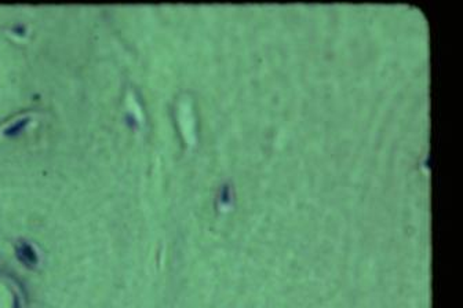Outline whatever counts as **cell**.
Here are the masks:
<instances>
[{"instance_id":"1","label":"cell","mask_w":463,"mask_h":308,"mask_svg":"<svg viewBox=\"0 0 463 308\" xmlns=\"http://www.w3.org/2000/svg\"><path fill=\"white\" fill-rule=\"evenodd\" d=\"M17 256L19 257V260L22 263H25L26 266H35L38 263V255L33 249L32 246L26 242H21L17 246Z\"/></svg>"}]
</instances>
